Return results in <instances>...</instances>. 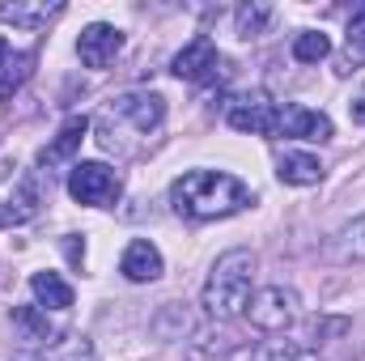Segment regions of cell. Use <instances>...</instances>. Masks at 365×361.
<instances>
[{"label":"cell","instance_id":"obj_24","mask_svg":"<svg viewBox=\"0 0 365 361\" xmlns=\"http://www.w3.org/2000/svg\"><path fill=\"white\" fill-rule=\"evenodd\" d=\"M349 111H353V119H357V123H365V90L349 102Z\"/></svg>","mask_w":365,"mask_h":361},{"label":"cell","instance_id":"obj_6","mask_svg":"<svg viewBox=\"0 0 365 361\" xmlns=\"http://www.w3.org/2000/svg\"><path fill=\"white\" fill-rule=\"evenodd\" d=\"M247 315H251V323H255L259 332H284V327L297 319V293L284 289V285H268V289H259V293L251 298Z\"/></svg>","mask_w":365,"mask_h":361},{"label":"cell","instance_id":"obj_13","mask_svg":"<svg viewBox=\"0 0 365 361\" xmlns=\"http://www.w3.org/2000/svg\"><path fill=\"white\" fill-rule=\"evenodd\" d=\"M276 179L289 183V187H310V183L323 179V162L310 158V153H280V162H276Z\"/></svg>","mask_w":365,"mask_h":361},{"label":"cell","instance_id":"obj_10","mask_svg":"<svg viewBox=\"0 0 365 361\" xmlns=\"http://www.w3.org/2000/svg\"><path fill=\"white\" fill-rule=\"evenodd\" d=\"M276 136H289V141H331V119L323 111H310V106H284L276 115Z\"/></svg>","mask_w":365,"mask_h":361},{"label":"cell","instance_id":"obj_16","mask_svg":"<svg viewBox=\"0 0 365 361\" xmlns=\"http://www.w3.org/2000/svg\"><path fill=\"white\" fill-rule=\"evenodd\" d=\"M60 13H64V4H4L0 9V17L13 21V26H21V30H38V26H47Z\"/></svg>","mask_w":365,"mask_h":361},{"label":"cell","instance_id":"obj_11","mask_svg":"<svg viewBox=\"0 0 365 361\" xmlns=\"http://www.w3.org/2000/svg\"><path fill=\"white\" fill-rule=\"evenodd\" d=\"M86 132H90V119H86V115H73V119H68V123L56 132V141L38 149V166H43V171H51V166H64V162H68V158L81 149Z\"/></svg>","mask_w":365,"mask_h":361},{"label":"cell","instance_id":"obj_21","mask_svg":"<svg viewBox=\"0 0 365 361\" xmlns=\"http://www.w3.org/2000/svg\"><path fill=\"white\" fill-rule=\"evenodd\" d=\"M357 60H365V4L353 13V21H349V60H344L340 73H349Z\"/></svg>","mask_w":365,"mask_h":361},{"label":"cell","instance_id":"obj_25","mask_svg":"<svg viewBox=\"0 0 365 361\" xmlns=\"http://www.w3.org/2000/svg\"><path fill=\"white\" fill-rule=\"evenodd\" d=\"M9 56H13V51H9V43L0 39V68H4V60H9Z\"/></svg>","mask_w":365,"mask_h":361},{"label":"cell","instance_id":"obj_9","mask_svg":"<svg viewBox=\"0 0 365 361\" xmlns=\"http://www.w3.org/2000/svg\"><path fill=\"white\" fill-rule=\"evenodd\" d=\"M119 51H123V30H119V26H106V21L86 26L81 39H77V56H81L86 68H106V64H115Z\"/></svg>","mask_w":365,"mask_h":361},{"label":"cell","instance_id":"obj_20","mask_svg":"<svg viewBox=\"0 0 365 361\" xmlns=\"http://www.w3.org/2000/svg\"><path fill=\"white\" fill-rule=\"evenodd\" d=\"M268 17H272L268 4H242V9H238V34H242V39H255V34L268 26Z\"/></svg>","mask_w":365,"mask_h":361},{"label":"cell","instance_id":"obj_7","mask_svg":"<svg viewBox=\"0 0 365 361\" xmlns=\"http://www.w3.org/2000/svg\"><path fill=\"white\" fill-rule=\"evenodd\" d=\"M217 64H221L217 43H212L208 34H195L179 56H175V64H170V68H175V77H179V81L204 86V81H212V77H217Z\"/></svg>","mask_w":365,"mask_h":361},{"label":"cell","instance_id":"obj_23","mask_svg":"<svg viewBox=\"0 0 365 361\" xmlns=\"http://www.w3.org/2000/svg\"><path fill=\"white\" fill-rule=\"evenodd\" d=\"M64 251H68V260H73V264H81V260H86V243H77V234H68Z\"/></svg>","mask_w":365,"mask_h":361},{"label":"cell","instance_id":"obj_2","mask_svg":"<svg viewBox=\"0 0 365 361\" xmlns=\"http://www.w3.org/2000/svg\"><path fill=\"white\" fill-rule=\"evenodd\" d=\"M251 285H255V255L251 251H225L204 280V310L221 323L238 319L251 306Z\"/></svg>","mask_w":365,"mask_h":361},{"label":"cell","instance_id":"obj_18","mask_svg":"<svg viewBox=\"0 0 365 361\" xmlns=\"http://www.w3.org/2000/svg\"><path fill=\"white\" fill-rule=\"evenodd\" d=\"M327 56H331V39H327V34L302 30V34L293 39V60H297V64H319V60H327Z\"/></svg>","mask_w":365,"mask_h":361},{"label":"cell","instance_id":"obj_19","mask_svg":"<svg viewBox=\"0 0 365 361\" xmlns=\"http://www.w3.org/2000/svg\"><path fill=\"white\" fill-rule=\"evenodd\" d=\"M336 247H340L344 260H365V217H357L353 225L340 230V243Z\"/></svg>","mask_w":365,"mask_h":361},{"label":"cell","instance_id":"obj_22","mask_svg":"<svg viewBox=\"0 0 365 361\" xmlns=\"http://www.w3.org/2000/svg\"><path fill=\"white\" fill-rule=\"evenodd\" d=\"M251 361H297V345H289V340H268V345L255 349Z\"/></svg>","mask_w":365,"mask_h":361},{"label":"cell","instance_id":"obj_3","mask_svg":"<svg viewBox=\"0 0 365 361\" xmlns=\"http://www.w3.org/2000/svg\"><path fill=\"white\" fill-rule=\"evenodd\" d=\"M162 119H166V98H162V93H123V98H115V102L102 111V119H98V141H102L106 153H115L123 128H132L136 136H149V132L162 128Z\"/></svg>","mask_w":365,"mask_h":361},{"label":"cell","instance_id":"obj_8","mask_svg":"<svg viewBox=\"0 0 365 361\" xmlns=\"http://www.w3.org/2000/svg\"><path fill=\"white\" fill-rule=\"evenodd\" d=\"M276 115H280V111H276L264 93H242V98H234L230 111H225L230 128L251 132V136H276Z\"/></svg>","mask_w":365,"mask_h":361},{"label":"cell","instance_id":"obj_1","mask_svg":"<svg viewBox=\"0 0 365 361\" xmlns=\"http://www.w3.org/2000/svg\"><path fill=\"white\" fill-rule=\"evenodd\" d=\"M170 204L187 221H217V217H234L251 208L255 195L247 183L225 171H187L170 183Z\"/></svg>","mask_w":365,"mask_h":361},{"label":"cell","instance_id":"obj_12","mask_svg":"<svg viewBox=\"0 0 365 361\" xmlns=\"http://www.w3.org/2000/svg\"><path fill=\"white\" fill-rule=\"evenodd\" d=\"M119 268H123V276H128L132 285H145V280H158L166 264H162V251H158L149 238H136V243L123 251V264H119Z\"/></svg>","mask_w":365,"mask_h":361},{"label":"cell","instance_id":"obj_15","mask_svg":"<svg viewBox=\"0 0 365 361\" xmlns=\"http://www.w3.org/2000/svg\"><path fill=\"white\" fill-rule=\"evenodd\" d=\"M13 327H17L21 340H30V345H51V336H56V327L47 323V315H43L38 306H13Z\"/></svg>","mask_w":365,"mask_h":361},{"label":"cell","instance_id":"obj_14","mask_svg":"<svg viewBox=\"0 0 365 361\" xmlns=\"http://www.w3.org/2000/svg\"><path fill=\"white\" fill-rule=\"evenodd\" d=\"M30 289H34L38 306H47V310H68L73 306V285L60 272H34L30 276Z\"/></svg>","mask_w":365,"mask_h":361},{"label":"cell","instance_id":"obj_5","mask_svg":"<svg viewBox=\"0 0 365 361\" xmlns=\"http://www.w3.org/2000/svg\"><path fill=\"white\" fill-rule=\"evenodd\" d=\"M68 195H73L77 204H93V208L115 204V200H119V175H115L106 162H81V166H73V175H68Z\"/></svg>","mask_w":365,"mask_h":361},{"label":"cell","instance_id":"obj_17","mask_svg":"<svg viewBox=\"0 0 365 361\" xmlns=\"http://www.w3.org/2000/svg\"><path fill=\"white\" fill-rule=\"evenodd\" d=\"M30 73H34V51H17V56H9L4 68H0V102L21 90Z\"/></svg>","mask_w":365,"mask_h":361},{"label":"cell","instance_id":"obj_4","mask_svg":"<svg viewBox=\"0 0 365 361\" xmlns=\"http://www.w3.org/2000/svg\"><path fill=\"white\" fill-rule=\"evenodd\" d=\"M38 213V187L26 171L17 166H0V230L21 225Z\"/></svg>","mask_w":365,"mask_h":361}]
</instances>
